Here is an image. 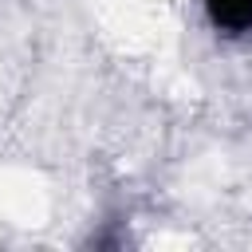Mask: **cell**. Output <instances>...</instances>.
I'll use <instances>...</instances> for the list:
<instances>
[{
    "label": "cell",
    "mask_w": 252,
    "mask_h": 252,
    "mask_svg": "<svg viewBox=\"0 0 252 252\" xmlns=\"http://www.w3.org/2000/svg\"><path fill=\"white\" fill-rule=\"evenodd\" d=\"M209 16L224 32H252V0H205Z\"/></svg>",
    "instance_id": "obj_1"
}]
</instances>
